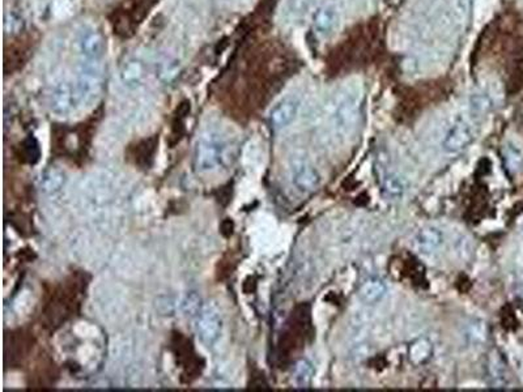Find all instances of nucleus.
<instances>
[{
    "instance_id": "1",
    "label": "nucleus",
    "mask_w": 523,
    "mask_h": 392,
    "mask_svg": "<svg viewBox=\"0 0 523 392\" xmlns=\"http://www.w3.org/2000/svg\"><path fill=\"white\" fill-rule=\"evenodd\" d=\"M361 104V92L357 87H347L335 99L330 114V125L334 135L342 139L352 134L355 130Z\"/></svg>"
},
{
    "instance_id": "2",
    "label": "nucleus",
    "mask_w": 523,
    "mask_h": 392,
    "mask_svg": "<svg viewBox=\"0 0 523 392\" xmlns=\"http://www.w3.org/2000/svg\"><path fill=\"white\" fill-rule=\"evenodd\" d=\"M228 142L217 131L204 133L196 148V168L200 173H212L224 165L228 156Z\"/></svg>"
},
{
    "instance_id": "3",
    "label": "nucleus",
    "mask_w": 523,
    "mask_h": 392,
    "mask_svg": "<svg viewBox=\"0 0 523 392\" xmlns=\"http://www.w3.org/2000/svg\"><path fill=\"white\" fill-rule=\"evenodd\" d=\"M76 47L80 61L100 63L105 51L104 37L93 25H83L78 32Z\"/></svg>"
},
{
    "instance_id": "4",
    "label": "nucleus",
    "mask_w": 523,
    "mask_h": 392,
    "mask_svg": "<svg viewBox=\"0 0 523 392\" xmlns=\"http://www.w3.org/2000/svg\"><path fill=\"white\" fill-rule=\"evenodd\" d=\"M101 87V63L79 62L78 80H76V96L79 101L88 102L97 96Z\"/></svg>"
},
{
    "instance_id": "5",
    "label": "nucleus",
    "mask_w": 523,
    "mask_h": 392,
    "mask_svg": "<svg viewBox=\"0 0 523 392\" xmlns=\"http://www.w3.org/2000/svg\"><path fill=\"white\" fill-rule=\"evenodd\" d=\"M475 139V133L470 122L464 118H458L443 136V149L446 153H458L467 148Z\"/></svg>"
},
{
    "instance_id": "6",
    "label": "nucleus",
    "mask_w": 523,
    "mask_h": 392,
    "mask_svg": "<svg viewBox=\"0 0 523 392\" xmlns=\"http://www.w3.org/2000/svg\"><path fill=\"white\" fill-rule=\"evenodd\" d=\"M196 330L199 338L204 344L213 345L220 339L222 331V319L220 312L213 306H205L199 314V319L196 324Z\"/></svg>"
},
{
    "instance_id": "7",
    "label": "nucleus",
    "mask_w": 523,
    "mask_h": 392,
    "mask_svg": "<svg viewBox=\"0 0 523 392\" xmlns=\"http://www.w3.org/2000/svg\"><path fill=\"white\" fill-rule=\"evenodd\" d=\"M291 174L293 186L302 194L313 192L320 186V173L308 161L301 159L293 161Z\"/></svg>"
},
{
    "instance_id": "8",
    "label": "nucleus",
    "mask_w": 523,
    "mask_h": 392,
    "mask_svg": "<svg viewBox=\"0 0 523 392\" xmlns=\"http://www.w3.org/2000/svg\"><path fill=\"white\" fill-rule=\"evenodd\" d=\"M301 101L294 96H289L279 101L270 111V125L275 130H283L292 123L299 116Z\"/></svg>"
},
{
    "instance_id": "9",
    "label": "nucleus",
    "mask_w": 523,
    "mask_h": 392,
    "mask_svg": "<svg viewBox=\"0 0 523 392\" xmlns=\"http://www.w3.org/2000/svg\"><path fill=\"white\" fill-rule=\"evenodd\" d=\"M340 18H342V15H340L339 7L335 3L330 1V3L320 6V8H317V11L314 12L313 27L317 35L327 37L337 30Z\"/></svg>"
},
{
    "instance_id": "10",
    "label": "nucleus",
    "mask_w": 523,
    "mask_h": 392,
    "mask_svg": "<svg viewBox=\"0 0 523 392\" xmlns=\"http://www.w3.org/2000/svg\"><path fill=\"white\" fill-rule=\"evenodd\" d=\"M76 101H79L76 90H72L68 82L61 81L54 85L50 94V105L54 113H56L58 116L68 114Z\"/></svg>"
},
{
    "instance_id": "11",
    "label": "nucleus",
    "mask_w": 523,
    "mask_h": 392,
    "mask_svg": "<svg viewBox=\"0 0 523 392\" xmlns=\"http://www.w3.org/2000/svg\"><path fill=\"white\" fill-rule=\"evenodd\" d=\"M415 249L423 255L435 254L443 245V233L435 226H426L417 232L414 240Z\"/></svg>"
},
{
    "instance_id": "12",
    "label": "nucleus",
    "mask_w": 523,
    "mask_h": 392,
    "mask_svg": "<svg viewBox=\"0 0 523 392\" xmlns=\"http://www.w3.org/2000/svg\"><path fill=\"white\" fill-rule=\"evenodd\" d=\"M387 293V286L381 278L372 277L366 280L359 289V298L366 305H375L382 301V298Z\"/></svg>"
},
{
    "instance_id": "13",
    "label": "nucleus",
    "mask_w": 523,
    "mask_h": 392,
    "mask_svg": "<svg viewBox=\"0 0 523 392\" xmlns=\"http://www.w3.org/2000/svg\"><path fill=\"white\" fill-rule=\"evenodd\" d=\"M407 179L399 173H389L382 180V192L387 200H400L407 191Z\"/></svg>"
},
{
    "instance_id": "14",
    "label": "nucleus",
    "mask_w": 523,
    "mask_h": 392,
    "mask_svg": "<svg viewBox=\"0 0 523 392\" xmlns=\"http://www.w3.org/2000/svg\"><path fill=\"white\" fill-rule=\"evenodd\" d=\"M119 76L126 88L136 90L142 85L144 79V66L139 61H130L122 67Z\"/></svg>"
},
{
    "instance_id": "15",
    "label": "nucleus",
    "mask_w": 523,
    "mask_h": 392,
    "mask_svg": "<svg viewBox=\"0 0 523 392\" xmlns=\"http://www.w3.org/2000/svg\"><path fill=\"white\" fill-rule=\"evenodd\" d=\"M66 182V176L62 170L58 168H47L44 170L41 178V188L46 194H55L63 188Z\"/></svg>"
},
{
    "instance_id": "16",
    "label": "nucleus",
    "mask_w": 523,
    "mask_h": 392,
    "mask_svg": "<svg viewBox=\"0 0 523 392\" xmlns=\"http://www.w3.org/2000/svg\"><path fill=\"white\" fill-rule=\"evenodd\" d=\"M314 375V366L308 360H300L293 369V381L299 388L311 387Z\"/></svg>"
},
{
    "instance_id": "17",
    "label": "nucleus",
    "mask_w": 523,
    "mask_h": 392,
    "mask_svg": "<svg viewBox=\"0 0 523 392\" xmlns=\"http://www.w3.org/2000/svg\"><path fill=\"white\" fill-rule=\"evenodd\" d=\"M317 1L318 0H287L285 13L288 18H302L314 8Z\"/></svg>"
},
{
    "instance_id": "18",
    "label": "nucleus",
    "mask_w": 523,
    "mask_h": 392,
    "mask_svg": "<svg viewBox=\"0 0 523 392\" xmlns=\"http://www.w3.org/2000/svg\"><path fill=\"white\" fill-rule=\"evenodd\" d=\"M488 373H489V378L492 379V386L495 387H501L505 384V366L503 364L501 358L497 356V355H491L489 357V361H488Z\"/></svg>"
},
{
    "instance_id": "19",
    "label": "nucleus",
    "mask_w": 523,
    "mask_h": 392,
    "mask_svg": "<svg viewBox=\"0 0 523 392\" xmlns=\"http://www.w3.org/2000/svg\"><path fill=\"white\" fill-rule=\"evenodd\" d=\"M432 355V344L426 339L417 340L409 349V358L415 364H423Z\"/></svg>"
},
{
    "instance_id": "20",
    "label": "nucleus",
    "mask_w": 523,
    "mask_h": 392,
    "mask_svg": "<svg viewBox=\"0 0 523 392\" xmlns=\"http://www.w3.org/2000/svg\"><path fill=\"white\" fill-rule=\"evenodd\" d=\"M466 336L472 345H478L487 340V326L483 321H472L469 323Z\"/></svg>"
},
{
    "instance_id": "21",
    "label": "nucleus",
    "mask_w": 523,
    "mask_h": 392,
    "mask_svg": "<svg viewBox=\"0 0 523 392\" xmlns=\"http://www.w3.org/2000/svg\"><path fill=\"white\" fill-rule=\"evenodd\" d=\"M504 160H505L507 169L517 171L522 166V153L513 144H507L504 148Z\"/></svg>"
},
{
    "instance_id": "22",
    "label": "nucleus",
    "mask_w": 523,
    "mask_h": 392,
    "mask_svg": "<svg viewBox=\"0 0 523 392\" xmlns=\"http://www.w3.org/2000/svg\"><path fill=\"white\" fill-rule=\"evenodd\" d=\"M75 4L73 0H56L54 3V15L56 18H66L71 16L75 12Z\"/></svg>"
},
{
    "instance_id": "23",
    "label": "nucleus",
    "mask_w": 523,
    "mask_h": 392,
    "mask_svg": "<svg viewBox=\"0 0 523 392\" xmlns=\"http://www.w3.org/2000/svg\"><path fill=\"white\" fill-rule=\"evenodd\" d=\"M474 0H454V12L459 21H464L470 15Z\"/></svg>"
},
{
    "instance_id": "24",
    "label": "nucleus",
    "mask_w": 523,
    "mask_h": 392,
    "mask_svg": "<svg viewBox=\"0 0 523 392\" xmlns=\"http://www.w3.org/2000/svg\"><path fill=\"white\" fill-rule=\"evenodd\" d=\"M199 303H200V298L196 294H187V297L185 298V301H184V305H182L184 312H186V314H190V315H194L196 312H199V307H200Z\"/></svg>"
},
{
    "instance_id": "25",
    "label": "nucleus",
    "mask_w": 523,
    "mask_h": 392,
    "mask_svg": "<svg viewBox=\"0 0 523 392\" xmlns=\"http://www.w3.org/2000/svg\"><path fill=\"white\" fill-rule=\"evenodd\" d=\"M224 1H227V3H229V4H234V6H240V4L246 3L248 0H224Z\"/></svg>"
}]
</instances>
